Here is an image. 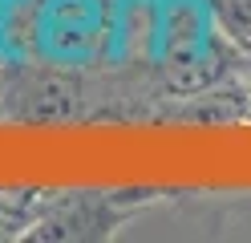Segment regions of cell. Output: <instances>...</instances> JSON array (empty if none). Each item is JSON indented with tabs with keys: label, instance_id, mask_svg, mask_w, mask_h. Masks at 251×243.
<instances>
[{
	"label": "cell",
	"instance_id": "cell-1",
	"mask_svg": "<svg viewBox=\"0 0 251 243\" xmlns=\"http://www.w3.org/2000/svg\"><path fill=\"white\" fill-rule=\"evenodd\" d=\"M118 0H33V61L77 69L114 53Z\"/></svg>",
	"mask_w": 251,
	"mask_h": 243
},
{
	"label": "cell",
	"instance_id": "cell-2",
	"mask_svg": "<svg viewBox=\"0 0 251 243\" xmlns=\"http://www.w3.org/2000/svg\"><path fill=\"white\" fill-rule=\"evenodd\" d=\"M219 25L211 12V0H150V65L170 77H199L211 73L219 61Z\"/></svg>",
	"mask_w": 251,
	"mask_h": 243
},
{
	"label": "cell",
	"instance_id": "cell-3",
	"mask_svg": "<svg viewBox=\"0 0 251 243\" xmlns=\"http://www.w3.org/2000/svg\"><path fill=\"white\" fill-rule=\"evenodd\" d=\"M211 12L231 45L251 49V0H211Z\"/></svg>",
	"mask_w": 251,
	"mask_h": 243
}]
</instances>
